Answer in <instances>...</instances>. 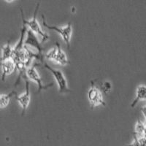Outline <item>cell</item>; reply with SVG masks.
<instances>
[{
    "label": "cell",
    "mask_w": 146,
    "mask_h": 146,
    "mask_svg": "<svg viewBox=\"0 0 146 146\" xmlns=\"http://www.w3.org/2000/svg\"><path fill=\"white\" fill-rule=\"evenodd\" d=\"M5 1H6V2H12L13 1H14V0H5Z\"/></svg>",
    "instance_id": "e0dca14e"
},
{
    "label": "cell",
    "mask_w": 146,
    "mask_h": 146,
    "mask_svg": "<svg viewBox=\"0 0 146 146\" xmlns=\"http://www.w3.org/2000/svg\"><path fill=\"white\" fill-rule=\"evenodd\" d=\"M42 24L45 28L48 29L53 30L54 32H57L60 35V36H62L64 42L66 43V46L68 48V49L70 48V40H71L72 33V27L71 23H68V24L65 27H57V26H52L49 25L46 23L44 15H42Z\"/></svg>",
    "instance_id": "7a4b0ae2"
},
{
    "label": "cell",
    "mask_w": 146,
    "mask_h": 146,
    "mask_svg": "<svg viewBox=\"0 0 146 146\" xmlns=\"http://www.w3.org/2000/svg\"><path fill=\"white\" fill-rule=\"evenodd\" d=\"M57 47L56 48H53L52 49H50L48 53L45 55V58L48 60H50V61H53L54 62L56 58V55H57Z\"/></svg>",
    "instance_id": "5bb4252c"
},
{
    "label": "cell",
    "mask_w": 146,
    "mask_h": 146,
    "mask_svg": "<svg viewBox=\"0 0 146 146\" xmlns=\"http://www.w3.org/2000/svg\"><path fill=\"white\" fill-rule=\"evenodd\" d=\"M2 80H5L7 76L16 71V64L13 58L2 61Z\"/></svg>",
    "instance_id": "ba28073f"
},
{
    "label": "cell",
    "mask_w": 146,
    "mask_h": 146,
    "mask_svg": "<svg viewBox=\"0 0 146 146\" xmlns=\"http://www.w3.org/2000/svg\"><path fill=\"white\" fill-rule=\"evenodd\" d=\"M100 88H101V90L104 92V93L108 94L111 91L112 85L110 82H104V83H102L101 86H100Z\"/></svg>",
    "instance_id": "9a60e30c"
},
{
    "label": "cell",
    "mask_w": 146,
    "mask_h": 146,
    "mask_svg": "<svg viewBox=\"0 0 146 146\" xmlns=\"http://www.w3.org/2000/svg\"><path fill=\"white\" fill-rule=\"evenodd\" d=\"M36 34L34 33L30 29L27 30V36H26L25 41H24V45H27L28 47H32V48H35L37 50V53L41 56L42 55V52H43V48L42 47L41 43L39 42L38 39L36 36Z\"/></svg>",
    "instance_id": "52a82bcc"
},
{
    "label": "cell",
    "mask_w": 146,
    "mask_h": 146,
    "mask_svg": "<svg viewBox=\"0 0 146 146\" xmlns=\"http://www.w3.org/2000/svg\"><path fill=\"white\" fill-rule=\"evenodd\" d=\"M44 66L45 68L51 73L53 76L54 77L55 80L56 81L57 85L58 87V91L59 93H66V92H70V89L69 88L68 85H67V81L65 78L61 70H56V69L52 68L45 62H43Z\"/></svg>",
    "instance_id": "3957f363"
},
{
    "label": "cell",
    "mask_w": 146,
    "mask_h": 146,
    "mask_svg": "<svg viewBox=\"0 0 146 146\" xmlns=\"http://www.w3.org/2000/svg\"><path fill=\"white\" fill-rule=\"evenodd\" d=\"M140 110H141L142 113H143V115H144L145 118H146V105H145V106L143 107V108H142L141 109H140Z\"/></svg>",
    "instance_id": "2e32d148"
},
{
    "label": "cell",
    "mask_w": 146,
    "mask_h": 146,
    "mask_svg": "<svg viewBox=\"0 0 146 146\" xmlns=\"http://www.w3.org/2000/svg\"><path fill=\"white\" fill-rule=\"evenodd\" d=\"M146 127L143 121H140L139 119H137L136 125H135V136L137 137H141L145 135V132Z\"/></svg>",
    "instance_id": "4fadbf2b"
},
{
    "label": "cell",
    "mask_w": 146,
    "mask_h": 146,
    "mask_svg": "<svg viewBox=\"0 0 146 146\" xmlns=\"http://www.w3.org/2000/svg\"><path fill=\"white\" fill-rule=\"evenodd\" d=\"M24 80H25L26 83V91L23 94H22L20 96H17L15 95V99L17 101L19 102L20 105L21 106L22 108V115L25 114L26 111H27V108H28L29 105L30 103V100H31V94H30L29 91V83L27 80V77H24Z\"/></svg>",
    "instance_id": "8992f818"
},
{
    "label": "cell",
    "mask_w": 146,
    "mask_h": 146,
    "mask_svg": "<svg viewBox=\"0 0 146 146\" xmlns=\"http://www.w3.org/2000/svg\"><path fill=\"white\" fill-rule=\"evenodd\" d=\"M143 100H146V86L145 85H139L137 88L136 97L131 103V107L132 108H135L138 102Z\"/></svg>",
    "instance_id": "30bf717a"
},
{
    "label": "cell",
    "mask_w": 146,
    "mask_h": 146,
    "mask_svg": "<svg viewBox=\"0 0 146 146\" xmlns=\"http://www.w3.org/2000/svg\"><path fill=\"white\" fill-rule=\"evenodd\" d=\"M56 45L58 50H57L56 58L55 59L54 62L57 63L58 64L62 65V66H65V65L70 64V62H69L68 58H67L66 53L62 50V48L61 47V45H60V44L58 42H56Z\"/></svg>",
    "instance_id": "9c48e42d"
},
{
    "label": "cell",
    "mask_w": 146,
    "mask_h": 146,
    "mask_svg": "<svg viewBox=\"0 0 146 146\" xmlns=\"http://www.w3.org/2000/svg\"><path fill=\"white\" fill-rule=\"evenodd\" d=\"M88 99L90 102V105L92 108L98 105L105 106V102L103 99L102 94L100 88L92 86L88 91Z\"/></svg>",
    "instance_id": "277c9868"
},
{
    "label": "cell",
    "mask_w": 146,
    "mask_h": 146,
    "mask_svg": "<svg viewBox=\"0 0 146 146\" xmlns=\"http://www.w3.org/2000/svg\"><path fill=\"white\" fill-rule=\"evenodd\" d=\"M13 53V48H12L10 44V42L8 41L7 43L2 46L1 60L5 61V60L9 59V58H12Z\"/></svg>",
    "instance_id": "8fae6325"
},
{
    "label": "cell",
    "mask_w": 146,
    "mask_h": 146,
    "mask_svg": "<svg viewBox=\"0 0 146 146\" xmlns=\"http://www.w3.org/2000/svg\"><path fill=\"white\" fill-rule=\"evenodd\" d=\"M26 75H27V78L29 79V80H32L35 83H36L37 86H38V91L37 92H40L42 90L48 89V88H50L53 86V83H50V84L48 85H44L42 81L41 77L39 75L38 72L36 69V66L34 65V66H31L30 67H29L27 70L26 72Z\"/></svg>",
    "instance_id": "5b68a950"
},
{
    "label": "cell",
    "mask_w": 146,
    "mask_h": 146,
    "mask_svg": "<svg viewBox=\"0 0 146 146\" xmlns=\"http://www.w3.org/2000/svg\"><path fill=\"white\" fill-rule=\"evenodd\" d=\"M13 95H16L15 91H12L7 94H1V96H0V107L1 108H5L8 106L10 99Z\"/></svg>",
    "instance_id": "7c38bea8"
},
{
    "label": "cell",
    "mask_w": 146,
    "mask_h": 146,
    "mask_svg": "<svg viewBox=\"0 0 146 146\" xmlns=\"http://www.w3.org/2000/svg\"><path fill=\"white\" fill-rule=\"evenodd\" d=\"M145 127H146V120H145Z\"/></svg>",
    "instance_id": "ac0fdd59"
},
{
    "label": "cell",
    "mask_w": 146,
    "mask_h": 146,
    "mask_svg": "<svg viewBox=\"0 0 146 146\" xmlns=\"http://www.w3.org/2000/svg\"><path fill=\"white\" fill-rule=\"evenodd\" d=\"M39 7H40V3H37L36 5V7H35V13H34V16L33 18L31 19V20H27L25 18H24V15H23V11L22 10V8H21V18L22 21H23V24L26 25L27 27H29L31 31L34 32L36 35H39V36L41 37L42 39V42H44L45 41L48 40L49 39V35L47 33H45V32L42 31V29H41L40 26V23L37 21V19H36V16H37V12H38Z\"/></svg>",
    "instance_id": "6da1fadb"
}]
</instances>
